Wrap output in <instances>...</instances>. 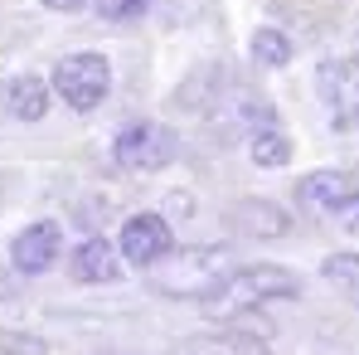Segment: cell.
I'll list each match as a JSON object with an SVG mask.
<instances>
[{"instance_id": "7a4b0ae2", "label": "cell", "mask_w": 359, "mask_h": 355, "mask_svg": "<svg viewBox=\"0 0 359 355\" xmlns=\"http://www.w3.org/2000/svg\"><path fill=\"white\" fill-rule=\"evenodd\" d=\"M277 297H297V278L292 273H282V268H238L199 302H204L209 321H233V316L257 311L262 302H277Z\"/></svg>"}, {"instance_id": "5b68a950", "label": "cell", "mask_w": 359, "mask_h": 355, "mask_svg": "<svg viewBox=\"0 0 359 355\" xmlns=\"http://www.w3.org/2000/svg\"><path fill=\"white\" fill-rule=\"evenodd\" d=\"M117 161L126 171H161L175 161V131L161 122H131L117 136Z\"/></svg>"}, {"instance_id": "4fadbf2b", "label": "cell", "mask_w": 359, "mask_h": 355, "mask_svg": "<svg viewBox=\"0 0 359 355\" xmlns=\"http://www.w3.org/2000/svg\"><path fill=\"white\" fill-rule=\"evenodd\" d=\"M252 161H257L262 171H277V166L292 161V141H287L282 131H267V127H262V131L252 136Z\"/></svg>"}, {"instance_id": "277c9868", "label": "cell", "mask_w": 359, "mask_h": 355, "mask_svg": "<svg viewBox=\"0 0 359 355\" xmlns=\"http://www.w3.org/2000/svg\"><path fill=\"white\" fill-rule=\"evenodd\" d=\"M320 103L340 131H359V59H330L316 73Z\"/></svg>"}, {"instance_id": "8992f818", "label": "cell", "mask_w": 359, "mask_h": 355, "mask_svg": "<svg viewBox=\"0 0 359 355\" xmlns=\"http://www.w3.org/2000/svg\"><path fill=\"white\" fill-rule=\"evenodd\" d=\"M170 248H175V234H170V224H165L161 214H136V219H126V229H121V258H126V263L151 268V263L165 258Z\"/></svg>"}, {"instance_id": "e0dca14e", "label": "cell", "mask_w": 359, "mask_h": 355, "mask_svg": "<svg viewBox=\"0 0 359 355\" xmlns=\"http://www.w3.org/2000/svg\"><path fill=\"white\" fill-rule=\"evenodd\" d=\"M335 229H345V234H359V190L335 209Z\"/></svg>"}, {"instance_id": "ba28073f", "label": "cell", "mask_w": 359, "mask_h": 355, "mask_svg": "<svg viewBox=\"0 0 359 355\" xmlns=\"http://www.w3.org/2000/svg\"><path fill=\"white\" fill-rule=\"evenodd\" d=\"M350 195H355V185L340 176V171H316V176L301 180V205H306L311 214H325V219H335V209H340Z\"/></svg>"}, {"instance_id": "8fae6325", "label": "cell", "mask_w": 359, "mask_h": 355, "mask_svg": "<svg viewBox=\"0 0 359 355\" xmlns=\"http://www.w3.org/2000/svg\"><path fill=\"white\" fill-rule=\"evenodd\" d=\"M117 273H121V263L112 253V243H102V238H88L73 253V278L78 283H117Z\"/></svg>"}, {"instance_id": "6da1fadb", "label": "cell", "mask_w": 359, "mask_h": 355, "mask_svg": "<svg viewBox=\"0 0 359 355\" xmlns=\"http://www.w3.org/2000/svg\"><path fill=\"white\" fill-rule=\"evenodd\" d=\"M233 273V248L229 243H204V248H184L165 253L151 263V288L161 297H209L224 278Z\"/></svg>"}, {"instance_id": "30bf717a", "label": "cell", "mask_w": 359, "mask_h": 355, "mask_svg": "<svg viewBox=\"0 0 359 355\" xmlns=\"http://www.w3.org/2000/svg\"><path fill=\"white\" fill-rule=\"evenodd\" d=\"M233 224H238L243 234H257V238H282L292 229L287 209H277L267 200H243V205H233Z\"/></svg>"}, {"instance_id": "ac0fdd59", "label": "cell", "mask_w": 359, "mask_h": 355, "mask_svg": "<svg viewBox=\"0 0 359 355\" xmlns=\"http://www.w3.org/2000/svg\"><path fill=\"white\" fill-rule=\"evenodd\" d=\"M0 346H5V355H44V346L29 341V336H5Z\"/></svg>"}, {"instance_id": "9a60e30c", "label": "cell", "mask_w": 359, "mask_h": 355, "mask_svg": "<svg viewBox=\"0 0 359 355\" xmlns=\"http://www.w3.org/2000/svg\"><path fill=\"white\" fill-rule=\"evenodd\" d=\"M252 59L262 63V68H282V63L292 59L287 34H282V30H257V39H252Z\"/></svg>"}, {"instance_id": "9c48e42d", "label": "cell", "mask_w": 359, "mask_h": 355, "mask_svg": "<svg viewBox=\"0 0 359 355\" xmlns=\"http://www.w3.org/2000/svg\"><path fill=\"white\" fill-rule=\"evenodd\" d=\"M180 355H267V341L248 331H209V336H189Z\"/></svg>"}, {"instance_id": "7c38bea8", "label": "cell", "mask_w": 359, "mask_h": 355, "mask_svg": "<svg viewBox=\"0 0 359 355\" xmlns=\"http://www.w3.org/2000/svg\"><path fill=\"white\" fill-rule=\"evenodd\" d=\"M10 108H15V117L39 122L49 112V88H44L39 78H15V83H10Z\"/></svg>"}, {"instance_id": "5bb4252c", "label": "cell", "mask_w": 359, "mask_h": 355, "mask_svg": "<svg viewBox=\"0 0 359 355\" xmlns=\"http://www.w3.org/2000/svg\"><path fill=\"white\" fill-rule=\"evenodd\" d=\"M325 283H335L340 292H350V302H359V253H330L325 258Z\"/></svg>"}, {"instance_id": "52a82bcc", "label": "cell", "mask_w": 359, "mask_h": 355, "mask_svg": "<svg viewBox=\"0 0 359 355\" xmlns=\"http://www.w3.org/2000/svg\"><path fill=\"white\" fill-rule=\"evenodd\" d=\"M59 258V224H34L10 243V263L20 273H44Z\"/></svg>"}, {"instance_id": "d6986e66", "label": "cell", "mask_w": 359, "mask_h": 355, "mask_svg": "<svg viewBox=\"0 0 359 355\" xmlns=\"http://www.w3.org/2000/svg\"><path fill=\"white\" fill-rule=\"evenodd\" d=\"M39 5H49V10H83L88 0H39Z\"/></svg>"}, {"instance_id": "2e32d148", "label": "cell", "mask_w": 359, "mask_h": 355, "mask_svg": "<svg viewBox=\"0 0 359 355\" xmlns=\"http://www.w3.org/2000/svg\"><path fill=\"white\" fill-rule=\"evenodd\" d=\"M97 15L102 20H141L146 0H97Z\"/></svg>"}, {"instance_id": "3957f363", "label": "cell", "mask_w": 359, "mask_h": 355, "mask_svg": "<svg viewBox=\"0 0 359 355\" xmlns=\"http://www.w3.org/2000/svg\"><path fill=\"white\" fill-rule=\"evenodd\" d=\"M54 88H59V98L68 103V108L88 112V108H97V103L107 98L112 68H107L102 54H68V59L54 68Z\"/></svg>"}]
</instances>
